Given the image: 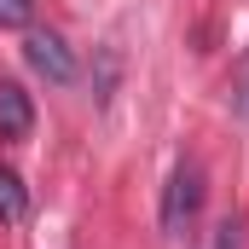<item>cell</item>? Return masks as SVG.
Listing matches in <instances>:
<instances>
[{
  "label": "cell",
  "instance_id": "cell-6",
  "mask_svg": "<svg viewBox=\"0 0 249 249\" xmlns=\"http://www.w3.org/2000/svg\"><path fill=\"white\" fill-rule=\"evenodd\" d=\"M29 6L35 0H0V29H23L29 23Z\"/></svg>",
  "mask_w": 249,
  "mask_h": 249
},
{
  "label": "cell",
  "instance_id": "cell-1",
  "mask_svg": "<svg viewBox=\"0 0 249 249\" xmlns=\"http://www.w3.org/2000/svg\"><path fill=\"white\" fill-rule=\"evenodd\" d=\"M197 209H203V168L186 157V162H174V174L162 186V232L180 238L191 220H197Z\"/></svg>",
  "mask_w": 249,
  "mask_h": 249
},
{
  "label": "cell",
  "instance_id": "cell-2",
  "mask_svg": "<svg viewBox=\"0 0 249 249\" xmlns=\"http://www.w3.org/2000/svg\"><path fill=\"white\" fill-rule=\"evenodd\" d=\"M23 58L35 64L47 81H75V53L64 47V35H53V29H35L23 41Z\"/></svg>",
  "mask_w": 249,
  "mask_h": 249
},
{
  "label": "cell",
  "instance_id": "cell-7",
  "mask_svg": "<svg viewBox=\"0 0 249 249\" xmlns=\"http://www.w3.org/2000/svg\"><path fill=\"white\" fill-rule=\"evenodd\" d=\"M238 105L249 110V53H244V64H238Z\"/></svg>",
  "mask_w": 249,
  "mask_h": 249
},
{
  "label": "cell",
  "instance_id": "cell-5",
  "mask_svg": "<svg viewBox=\"0 0 249 249\" xmlns=\"http://www.w3.org/2000/svg\"><path fill=\"white\" fill-rule=\"evenodd\" d=\"M203 249H244V220H238V214H220V220L209 226Z\"/></svg>",
  "mask_w": 249,
  "mask_h": 249
},
{
  "label": "cell",
  "instance_id": "cell-3",
  "mask_svg": "<svg viewBox=\"0 0 249 249\" xmlns=\"http://www.w3.org/2000/svg\"><path fill=\"white\" fill-rule=\"evenodd\" d=\"M35 127V105H29V93L18 87V81H0V133L6 139H23Z\"/></svg>",
  "mask_w": 249,
  "mask_h": 249
},
{
  "label": "cell",
  "instance_id": "cell-4",
  "mask_svg": "<svg viewBox=\"0 0 249 249\" xmlns=\"http://www.w3.org/2000/svg\"><path fill=\"white\" fill-rule=\"evenodd\" d=\"M29 214V191L12 168H0V220H23Z\"/></svg>",
  "mask_w": 249,
  "mask_h": 249
}]
</instances>
